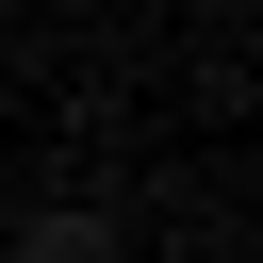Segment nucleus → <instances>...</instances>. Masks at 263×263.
Here are the masks:
<instances>
[{"instance_id":"nucleus-1","label":"nucleus","mask_w":263,"mask_h":263,"mask_svg":"<svg viewBox=\"0 0 263 263\" xmlns=\"http://www.w3.org/2000/svg\"><path fill=\"white\" fill-rule=\"evenodd\" d=\"M16 263H115V214L49 197V214H16Z\"/></svg>"}]
</instances>
